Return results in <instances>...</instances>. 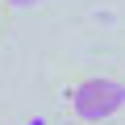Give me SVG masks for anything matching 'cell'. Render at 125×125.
Returning <instances> with one entry per match:
<instances>
[{
    "label": "cell",
    "instance_id": "6da1fadb",
    "mask_svg": "<svg viewBox=\"0 0 125 125\" xmlns=\"http://www.w3.org/2000/svg\"><path fill=\"white\" fill-rule=\"evenodd\" d=\"M117 108H125V83H117V79H83L75 88V113L83 121H104Z\"/></svg>",
    "mask_w": 125,
    "mask_h": 125
},
{
    "label": "cell",
    "instance_id": "7a4b0ae2",
    "mask_svg": "<svg viewBox=\"0 0 125 125\" xmlns=\"http://www.w3.org/2000/svg\"><path fill=\"white\" fill-rule=\"evenodd\" d=\"M4 4H13V9H38L42 0H4Z\"/></svg>",
    "mask_w": 125,
    "mask_h": 125
}]
</instances>
